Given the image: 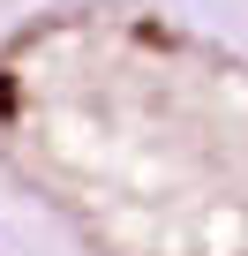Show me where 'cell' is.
<instances>
[{
  "label": "cell",
  "mask_w": 248,
  "mask_h": 256,
  "mask_svg": "<svg viewBox=\"0 0 248 256\" xmlns=\"http://www.w3.org/2000/svg\"><path fill=\"white\" fill-rule=\"evenodd\" d=\"M0 234L248 256V23L218 0H0Z\"/></svg>",
  "instance_id": "1"
},
{
  "label": "cell",
  "mask_w": 248,
  "mask_h": 256,
  "mask_svg": "<svg viewBox=\"0 0 248 256\" xmlns=\"http://www.w3.org/2000/svg\"><path fill=\"white\" fill-rule=\"evenodd\" d=\"M218 8H233V16H241V23H248V0H218Z\"/></svg>",
  "instance_id": "2"
},
{
  "label": "cell",
  "mask_w": 248,
  "mask_h": 256,
  "mask_svg": "<svg viewBox=\"0 0 248 256\" xmlns=\"http://www.w3.org/2000/svg\"><path fill=\"white\" fill-rule=\"evenodd\" d=\"M0 256H30V248H15V241H8V234H0Z\"/></svg>",
  "instance_id": "3"
}]
</instances>
